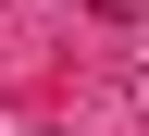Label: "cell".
<instances>
[{
	"instance_id": "obj_1",
	"label": "cell",
	"mask_w": 149,
	"mask_h": 136,
	"mask_svg": "<svg viewBox=\"0 0 149 136\" xmlns=\"http://www.w3.org/2000/svg\"><path fill=\"white\" fill-rule=\"evenodd\" d=\"M137 87H149V62H137Z\"/></svg>"
}]
</instances>
